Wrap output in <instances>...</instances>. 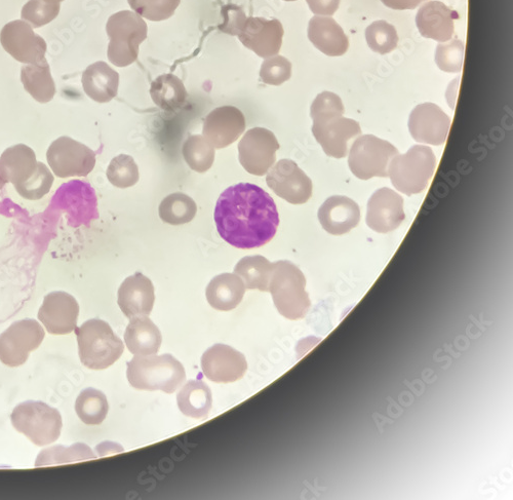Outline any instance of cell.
Masks as SVG:
<instances>
[{"mask_svg":"<svg viewBox=\"0 0 513 500\" xmlns=\"http://www.w3.org/2000/svg\"><path fill=\"white\" fill-rule=\"evenodd\" d=\"M220 237L229 245L251 250L268 244L278 232L280 215L267 192L239 183L220 196L214 214Z\"/></svg>","mask_w":513,"mask_h":500,"instance_id":"cell-1","label":"cell"},{"mask_svg":"<svg viewBox=\"0 0 513 500\" xmlns=\"http://www.w3.org/2000/svg\"><path fill=\"white\" fill-rule=\"evenodd\" d=\"M0 169L18 194L28 201L43 199L54 184L48 167L37 162L35 152L25 144L7 148L0 157Z\"/></svg>","mask_w":513,"mask_h":500,"instance_id":"cell-2","label":"cell"},{"mask_svg":"<svg viewBox=\"0 0 513 500\" xmlns=\"http://www.w3.org/2000/svg\"><path fill=\"white\" fill-rule=\"evenodd\" d=\"M127 377L132 388L140 391L175 393L184 383L186 372L173 356H136L128 363Z\"/></svg>","mask_w":513,"mask_h":500,"instance_id":"cell-3","label":"cell"},{"mask_svg":"<svg viewBox=\"0 0 513 500\" xmlns=\"http://www.w3.org/2000/svg\"><path fill=\"white\" fill-rule=\"evenodd\" d=\"M305 286L306 279L294 263L287 260L272 263L268 292L282 316L292 321L306 316L311 302Z\"/></svg>","mask_w":513,"mask_h":500,"instance_id":"cell-4","label":"cell"},{"mask_svg":"<svg viewBox=\"0 0 513 500\" xmlns=\"http://www.w3.org/2000/svg\"><path fill=\"white\" fill-rule=\"evenodd\" d=\"M78 354L82 363L92 370H104L122 357L124 342L108 323L93 319L75 329Z\"/></svg>","mask_w":513,"mask_h":500,"instance_id":"cell-5","label":"cell"},{"mask_svg":"<svg viewBox=\"0 0 513 500\" xmlns=\"http://www.w3.org/2000/svg\"><path fill=\"white\" fill-rule=\"evenodd\" d=\"M437 169V158L432 149L424 145H414L405 155L393 158L388 177L394 187L411 197L423 192Z\"/></svg>","mask_w":513,"mask_h":500,"instance_id":"cell-6","label":"cell"},{"mask_svg":"<svg viewBox=\"0 0 513 500\" xmlns=\"http://www.w3.org/2000/svg\"><path fill=\"white\" fill-rule=\"evenodd\" d=\"M110 38L107 56L116 67H127L138 59L140 45L147 38V24L132 11L112 15L106 25Z\"/></svg>","mask_w":513,"mask_h":500,"instance_id":"cell-7","label":"cell"},{"mask_svg":"<svg viewBox=\"0 0 513 500\" xmlns=\"http://www.w3.org/2000/svg\"><path fill=\"white\" fill-rule=\"evenodd\" d=\"M11 420L19 433L39 447L53 444L61 436L63 422L60 412L43 402L27 401L18 405Z\"/></svg>","mask_w":513,"mask_h":500,"instance_id":"cell-8","label":"cell"},{"mask_svg":"<svg viewBox=\"0 0 513 500\" xmlns=\"http://www.w3.org/2000/svg\"><path fill=\"white\" fill-rule=\"evenodd\" d=\"M400 155L398 148L374 135H364L355 140L349 151L348 165L355 177L369 180L388 177L393 158Z\"/></svg>","mask_w":513,"mask_h":500,"instance_id":"cell-9","label":"cell"},{"mask_svg":"<svg viewBox=\"0 0 513 500\" xmlns=\"http://www.w3.org/2000/svg\"><path fill=\"white\" fill-rule=\"evenodd\" d=\"M96 156L91 148L67 136L55 140L47 152L50 168L62 179L88 176L96 166Z\"/></svg>","mask_w":513,"mask_h":500,"instance_id":"cell-10","label":"cell"},{"mask_svg":"<svg viewBox=\"0 0 513 500\" xmlns=\"http://www.w3.org/2000/svg\"><path fill=\"white\" fill-rule=\"evenodd\" d=\"M45 336L44 328L35 320L14 323L0 334V361L9 367L25 364L29 354L39 348Z\"/></svg>","mask_w":513,"mask_h":500,"instance_id":"cell-11","label":"cell"},{"mask_svg":"<svg viewBox=\"0 0 513 500\" xmlns=\"http://www.w3.org/2000/svg\"><path fill=\"white\" fill-rule=\"evenodd\" d=\"M280 143L275 135L264 128L249 130L239 144L240 163L255 176H263L273 167Z\"/></svg>","mask_w":513,"mask_h":500,"instance_id":"cell-12","label":"cell"},{"mask_svg":"<svg viewBox=\"0 0 513 500\" xmlns=\"http://www.w3.org/2000/svg\"><path fill=\"white\" fill-rule=\"evenodd\" d=\"M0 43L7 53L21 63L32 65L46 59V41L24 20L8 23L0 32Z\"/></svg>","mask_w":513,"mask_h":500,"instance_id":"cell-13","label":"cell"},{"mask_svg":"<svg viewBox=\"0 0 513 500\" xmlns=\"http://www.w3.org/2000/svg\"><path fill=\"white\" fill-rule=\"evenodd\" d=\"M266 182L274 194L292 205H303L312 196L310 178L291 160H282L267 172Z\"/></svg>","mask_w":513,"mask_h":500,"instance_id":"cell-14","label":"cell"},{"mask_svg":"<svg viewBox=\"0 0 513 500\" xmlns=\"http://www.w3.org/2000/svg\"><path fill=\"white\" fill-rule=\"evenodd\" d=\"M312 121L314 138L331 158H345L348 155L349 142L362 134L360 124L344 118L343 115H332Z\"/></svg>","mask_w":513,"mask_h":500,"instance_id":"cell-15","label":"cell"},{"mask_svg":"<svg viewBox=\"0 0 513 500\" xmlns=\"http://www.w3.org/2000/svg\"><path fill=\"white\" fill-rule=\"evenodd\" d=\"M238 36L246 48L266 59L281 51L284 27L276 19L250 17L246 19Z\"/></svg>","mask_w":513,"mask_h":500,"instance_id":"cell-16","label":"cell"},{"mask_svg":"<svg viewBox=\"0 0 513 500\" xmlns=\"http://www.w3.org/2000/svg\"><path fill=\"white\" fill-rule=\"evenodd\" d=\"M451 119L444 110L433 103L418 105L410 114L409 130L419 143L440 146L446 143Z\"/></svg>","mask_w":513,"mask_h":500,"instance_id":"cell-17","label":"cell"},{"mask_svg":"<svg viewBox=\"0 0 513 500\" xmlns=\"http://www.w3.org/2000/svg\"><path fill=\"white\" fill-rule=\"evenodd\" d=\"M404 199L396 191L383 187L368 203L367 224L379 234L393 232L405 221Z\"/></svg>","mask_w":513,"mask_h":500,"instance_id":"cell-18","label":"cell"},{"mask_svg":"<svg viewBox=\"0 0 513 500\" xmlns=\"http://www.w3.org/2000/svg\"><path fill=\"white\" fill-rule=\"evenodd\" d=\"M203 372L208 379L217 383H230L242 379L248 363L245 356L229 345L215 344L203 355Z\"/></svg>","mask_w":513,"mask_h":500,"instance_id":"cell-19","label":"cell"},{"mask_svg":"<svg viewBox=\"0 0 513 500\" xmlns=\"http://www.w3.org/2000/svg\"><path fill=\"white\" fill-rule=\"evenodd\" d=\"M78 315H80V305L76 299L66 292L58 291L45 297L38 312V319L49 333L66 335L75 331Z\"/></svg>","mask_w":513,"mask_h":500,"instance_id":"cell-20","label":"cell"},{"mask_svg":"<svg viewBox=\"0 0 513 500\" xmlns=\"http://www.w3.org/2000/svg\"><path fill=\"white\" fill-rule=\"evenodd\" d=\"M245 130L244 113L234 106H222L208 114L203 133L215 148L221 149L238 140Z\"/></svg>","mask_w":513,"mask_h":500,"instance_id":"cell-21","label":"cell"},{"mask_svg":"<svg viewBox=\"0 0 513 500\" xmlns=\"http://www.w3.org/2000/svg\"><path fill=\"white\" fill-rule=\"evenodd\" d=\"M154 301V286L150 279L141 273L127 278L118 290L117 303L129 319L149 316Z\"/></svg>","mask_w":513,"mask_h":500,"instance_id":"cell-22","label":"cell"},{"mask_svg":"<svg viewBox=\"0 0 513 500\" xmlns=\"http://www.w3.org/2000/svg\"><path fill=\"white\" fill-rule=\"evenodd\" d=\"M319 220L327 233L342 236L359 225L361 210L359 205L351 199L334 196L320 208Z\"/></svg>","mask_w":513,"mask_h":500,"instance_id":"cell-23","label":"cell"},{"mask_svg":"<svg viewBox=\"0 0 513 500\" xmlns=\"http://www.w3.org/2000/svg\"><path fill=\"white\" fill-rule=\"evenodd\" d=\"M455 13L445 4L434 0L420 8L416 16L419 32L425 38L446 43L455 33Z\"/></svg>","mask_w":513,"mask_h":500,"instance_id":"cell-24","label":"cell"},{"mask_svg":"<svg viewBox=\"0 0 513 500\" xmlns=\"http://www.w3.org/2000/svg\"><path fill=\"white\" fill-rule=\"evenodd\" d=\"M308 38L315 48L329 57L343 56L349 48L344 30L329 16H315L309 21Z\"/></svg>","mask_w":513,"mask_h":500,"instance_id":"cell-25","label":"cell"},{"mask_svg":"<svg viewBox=\"0 0 513 500\" xmlns=\"http://www.w3.org/2000/svg\"><path fill=\"white\" fill-rule=\"evenodd\" d=\"M82 83L86 94L92 100L107 103L117 96L120 74L107 63L100 61L85 70Z\"/></svg>","mask_w":513,"mask_h":500,"instance_id":"cell-26","label":"cell"},{"mask_svg":"<svg viewBox=\"0 0 513 500\" xmlns=\"http://www.w3.org/2000/svg\"><path fill=\"white\" fill-rule=\"evenodd\" d=\"M129 351L136 356H150L159 353L163 342L162 333L148 316L131 319L125 333Z\"/></svg>","mask_w":513,"mask_h":500,"instance_id":"cell-27","label":"cell"},{"mask_svg":"<svg viewBox=\"0 0 513 500\" xmlns=\"http://www.w3.org/2000/svg\"><path fill=\"white\" fill-rule=\"evenodd\" d=\"M243 280L236 274H222L209 284L206 295L213 309L229 312L238 307L246 293Z\"/></svg>","mask_w":513,"mask_h":500,"instance_id":"cell-28","label":"cell"},{"mask_svg":"<svg viewBox=\"0 0 513 500\" xmlns=\"http://www.w3.org/2000/svg\"><path fill=\"white\" fill-rule=\"evenodd\" d=\"M21 81L25 90L39 103H49L56 95V85L47 59L23 66Z\"/></svg>","mask_w":513,"mask_h":500,"instance_id":"cell-29","label":"cell"},{"mask_svg":"<svg viewBox=\"0 0 513 500\" xmlns=\"http://www.w3.org/2000/svg\"><path fill=\"white\" fill-rule=\"evenodd\" d=\"M180 411L191 418L206 419L213 406L208 384L201 380L188 381L177 396Z\"/></svg>","mask_w":513,"mask_h":500,"instance_id":"cell-30","label":"cell"},{"mask_svg":"<svg viewBox=\"0 0 513 500\" xmlns=\"http://www.w3.org/2000/svg\"><path fill=\"white\" fill-rule=\"evenodd\" d=\"M150 95L157 106L169 112L182 108L187 100L186 88L174 74H164L154 80Z\"/></svg>","mask_w":513,"mask_h":500,"instance_id":"cell-31","label":"cell"},{"mask_svg":"<svg viewBox=\"0 0 513 500\" xmlns=\"http://www.w3.org/2000/svg\"><path fill=\"white\" fill-rule=\"evenodd\" d=\"M234 273L245 283L247 290L268 292L272 263L263 256H247L234 267Z\"/></svg>","mask_w":513,"mask_h":500,"instance_id":"cell-32","label":"cell"},{"mask_svg":"<svg viewBox=\"0 0 513 500\" xmlns=\"http://www.w3.org/2000/svg\"><path fill=\"white\" fill-rule=\"evenodd\" d=\"M183 158L197 173L209 171L215 161V147L202 135L190 136L182 148Z\"/></svg>","mask_w":513,"mask_h":500,"instance_id":"cell-33","label":"cell"},{"mask_svg":"<svg viewBox=\"0 0 513 500\" xmlns=\"http://www.w3.org/2000/svg\"><path fill=\"white\" fill-rule=\"evenodd\" d=\"M109 410L106 396L95 389H87L78 396L75 411L78 417L89 426H99L105 420Z\"/></svg>","mask_w":513,"mask_h":500,"instance_id":"cell-34","label":"cell"},{"mask_svg":"<svg viewBox=\"0 0 513 500\" xmlns=\"http://www.w3.org/2000/svg\"><path fill=\"white\" fill-rule=\"evenodd\" d=\"M161 219L170 225L189 223L196 215L195 202L185 194L176 192L163 200L160 206Z\"/></svg>","mask_w":513,"mask_h":500,"instance_id":"cell-35","label":"cell"},{"mask_svg":"<svg viewBox=\"0 0 513 500\" xmlns=\"http://www.w3.org/2000/svg\"><path fill=\"white\" fill-rule=\"evenodd\" d=\"M93 451L85 444H75L69 448L57 446L41 452L36 459V467L55 466L72 461L94 459Z\"/></svg>","mask_w":513,"mask_h":500,"instance_id":"cell-36","label":"cell"},{"mask_svg":"<svg viewBox=\"0 0 513 500\" xmlns=\"http://www.w3.org/2000/svg\"><path fill=\"white\" fill-rule=\"evenodd\" d=\"M366 40L370 49L381 55L391 53L399 45L396 27L386 21H376L368 26Z\"/></svg>","mask_w":513,"mask_h":500,"instance_id":"cell-37","label":"cell"},{"mask_svg":"<svg viewBox=\"0 0 513 500\" xmlns=\"http://www.w3.org/2000/svg\"><path fill=\"white\" fill-rule=\"evenodd\" d=\"M132 10L149 21L160 22L170 19L178 9L181 0H128Z\"/></svg>","mask_w":513,"mask_h":500,"instance_id":"cell-38","label":"cell"},{"mask_svg":"<svg viewBox=\"0 0 513 500\" xmlns=\"http://www.w3.org/2000/svg\"><path fill=\"white\" fill-rule=\"evenodd\" d=\"M107 178L115 187L129 188L139 181V169L132 157L120 155L108 166Z\"/></svg>","mask_w":513,"mask_h":500,"instance_id":"cell-39","label":"cell"},{"mask_svg":"<svg viewBox=\"0 0 513 500\" xmlns=\"http://www.w3.org/2000/svg\"><path fill=\"white\" fill-rule=\"evenodd\" d=\"M292 76V64L284 56L266 58L260 69L261 81L269 86H281Z\"/></svg>","mask_w":513,"mask_h":500,"instance_id":"cell-40","label":"cell"},{"mask_svg":"<svg viewBox=\"0 0 513 500\" xmlns=\"http://www.w3.org/2000/svg\"><path fill=\"white\" fill-rule=\"evenodd\" d=\"M60 13V4H50L45 0H29L22 9V18L32 28L43 27L55 20Z\"/></svg>","mask_w":513,"mask_h":500,"instance_id":"cell-41","label":"cell"},{"mask_svg":"<svg viewBox=\"0 0 513 500\" xmlns=\"http://www.w3.org/2000/svg\"><path fill=\"white\" fill-rule=\"evenodd\" d=\"M465 46L462 41L451 40L441 43L436 51V63L438 67L449 73H457L462 70Z\"/></svg>","mask_w":513,"mask_h":500,"instance_id":"cell-42","label":"cell"},{"mask_svg":"<svg viewBox=\"0 0 513 500\" xmlns=\"http://www.w3.org/2000/svg\"><path fill=\"white\" fill-rule=\"evenodd\" d=\"M344 105L341 98L332 92H323L313 101L310 109L311 119L343 115Z\"/></svg>","mask_w":513,"mask_h":500,"instance_id":"cell-43","label":"cell"},{"mask_svg":"<svg viewBox=\"0 0 513 500\" xmlns=\"http://www.w3.org/2000/svg\"><path fill=\"white\" fill-rule=\"evenodd\" d=\"M223 22L220 30L229 35H239L247 17L245 12L238 6L228 5L222 9Z\"/></svg>","mask_w":513,"mask_h":500,"instance_id":"cell-44","label":"cell"},{"mask_svg":"<svg viewBox=\"0 0 513 500\" xmlns=\"http://www.w3.org/2000/svg\"><path fill=\"white\" fill-rule=\"evenodd\" d=\"M310 11L317 16H333L339 9L340 0H306Z\"/></svg>","mask_w":513,"mask_h":500,"instance_id":"cell-45","label":"cell"},{"mask_svg":"<svg viewBox=\"0 0 513 500\" xmlns=\"http://www.w3.org/2000/svg\"><path fill=\"white\" fill-rule=\"evenodd\" d=\"M384 6L397 11L414 10L426 0H381Z\"/></svg>","mask_w":513,"mask_h":500,"instance_id":"cell-46","label":"cell"},{"mask_svg":"<svg viewBox=\"0 0 513 500\" xmlns=\"http://www.w3.org/2000/svg\"><path fill=\"white\" fill-rule=\"evenodd\" d=\"M7 183H8V181L6 180V178L2 172V169H0V189H3Z\"/></svg>","mask_w":513,"mask_h":500,"instance_id":"cell-47","label":"cell"},{"mask_svg":"<svg viewBox=\"0 0 513 500\" xmlns=\"http://www.w3.org/2000/svg\"><path fill=\"white\" fill-rule=\"evenodd\" d=\"M45 2L50 4H60L63 0H45Z\"/></svg>","mask_w":513,"mask_h":500,"instance_id":"cell-48","label":"cell"},{"mask_svg":"<svg viewBox=\"0 0 513 500\" xmlns=\"http://www.w3.org/2000/svg\"><path fill=\"white\" fill-rule=\"evenodd\" d=\"M285 2H296V0H285Z\"/></svg>","mask_w":513,"mask_h":500,"instance_id":"cell-49","label":"cell"}]
</instances>
